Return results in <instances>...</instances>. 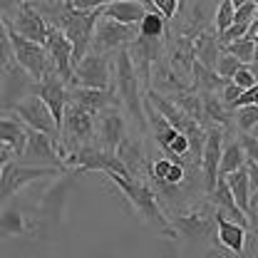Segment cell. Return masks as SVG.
<instances>
[{"label": "cell", "mask_w": 258, "mask_h": 258, "mask_svg": "<svg viewBox=\"0 0 258 258\" xmlns=\"http://www.w3.org/2000/svg\"><path fill=\"white\" fill-rule=\"evenodd\" d=\"M253 132H256V134H253V137H258V127H256V129H253Z\"/></svg>", "instance_id": "cell-48"}, {"label": "cell", "mask_w": 258, "mask_h": 258, "mask_svg": "<svg viewBox=\"0 0 258 258\" xmlns=\"http://www.w3.org/2000/svg\"><path fill=\"white\" fill-rule=\"evenodd\" d=\"M233 23H236V3H233V0H221V3L216 5V18H214V25H216L219 37H221L224 32L231 30Z\"/></svg>", "instance_id": "cell-33"}, {"label": "cell", "mask_w": 258, "mask_h": 258, "mask_svg": "<svg viewBox=\"0 0 258 258\" xmlns=\"http://www.w3.org/2000/svg\"><path fill=\"white\" fill-rule=\"evenodd\" d=\"M251 209H258V191H253V196H251Z\"/></svg>", "instance_id": "cell-47"}, {"label": "cell", "mask_w": 258, "mask_h": 258, "mask_svg": "<svg viewBox=\"0 0 258 258\" xmlns=\"http://www.w3.org/2000/svg\"><path fill=\"white\" fill-rule=\"evenodd\" d=\"M109 57L90 52L82 62L75 67V80L70 87H85V90H109Z\"/></svg>", "instance_id": "cell-12"}, {"label": "cell", "mask_w": 258, "mask_h": 258, "mask_svg": "<svg viewBox=\"0 0 258 258\" xmlns=\"http://www.w3.org/2000/svg\"><path fill=\"white\" fill-rule=\"evenodd\" d=\"M0 25H3V35H5L8 45H10L13 60L20 64L37 85H40L42 80H47L50 75H57L55 62L50 60V55H47V50H45L42 45H37V42H32L28 37H23L20 32H15L10 25H5V23H0Z\"/></svg>", "instance_id": "cell-2"}, {"label": "cell", "mask_w": 258, "mask_h": 258, "mask_svg": "<svg viewBox=\"0 0 258 258\" xmlns=\"http://www.w3.org/2000/svg\"><path fill=\"white\" fill-rule=\"evenodd\" d=\"M45 50H47L50 60L55 62L57 77L70 87L72 80H75V47H72V42L67 40V35L62 30L50 25V35H47Z\"/></svg>", "instance_id": "cell-10"}, {"label": "cell", "mask_w": 258, "mask_h": 258, "mask_svg": "<svg viewBox=\"0 0 258 258\" xmlns=\"http://www.w3.org/2000/svg\"><path fill=\"white\" fill-rule=\"evenodd\" d=\"M238 139H241V147L246 149L248 161H258V137H253V134H238Z\"/></svg>", "instance_id": "cell-39"}, {"label": "cell", "mask_w": 258, "mask_h": 258, "mask_svg": "<svg viewBox=\"0 0 258 258\" xmlns=\"http://www.w3.org/2000/svg\"><path fill=\"white\" fill-rule=\"evenodd\" d=\"M241 95H243V90H241V87H236L233 82H228L224 90H221V99H224L228 107H233V104L238 102V97H241Z\"/></svg>", "instance_id": "cell-41"}, {"label": "cell", "mask_w": 258, "mask_h": 258, "mask_svg": "<svg viewBox=\"0 0 258 258\" xmlns=\"http://www.w3.org/2000/svg\"><path fill=\"white\" fill-rule=\"evenodd\" d=\"M186 117H191L194 122H199V124H204V127L209 129V119H206V112H204V99L199 92H179V95H171L169 97Z\"/></svg>", "instance_id": "cell-27"}, {"label": "cell", "mask_w": 258, "mask_h": 258, "mask_svg": "<svg viewBox=\"0 0 258 258\" xmlns=\"http://www.w3.org/2000/svg\"><path fill=\"white\" fill-rule=\"evenodd\" d=\"M10 112H15L18 119H23L30 129L42 132V134L52 137L57 144H62V129H60V124L55 122V114L50 112V107H47L37 95H30V97H25V99H20Z\"/></svg>", "instance_id": "cell-6"}, {"label": "cell", "mask_w": 258, "mask_h": 258, "mask_svg": "<svg viewBox=\"0 0 258 258\" xmlns=\"http://www.w3.org/2000/svg\"><path fill=\"white\" fill-rule=\"evenodd\" d=\"M144 15H147V8H144V3H137V0H112L104 8V18L117 20L129 28L139 25L144 20Z\"/></svg>", "instance_id": "cell-21"}, {"label": "cell", "mask_w": 258, "mask_h": 258, "mask_svg": "<svg viewBox=\"0 0 258 258\" xmlns=\"http://www.w3.org/2000/svg\"><path fill=\"white\" fill-rule=\"evenodd\" d=\"M226 181H228V189L233 194V199H236V204H238V209L243 211V214H248L251 211V176H248V169H241V171H233V174H228L226 176Z\"/></svg>", "instance_id": "cell-25"}, {"label": "cell", "mask_w": 258, "mask_h": 258, "mask_svg": "<svg viewBox=\"0 0 258 258\" xmlns=\"http://www.w3.org/2000/svg\"><path fill=\"white\" fill-rule=\"evenodd\" d=\"M226 52H231L233 57H238L243 64H251L253 62V57H256V37L253 35H246V37H241V40H236V42H231V45H226L224 47Z\"/></svg>", "instance_id": "cell-32"}, {"label": "cell", "mask_w": 258, "mask_h": 258, "mask_svg": "<svg viewBox=\"0 0 258 258\" xmlns=\"http://www.w3.org/2000/svg\"><path fill=\"white\" fill-rule=\"evenodd\" d=\"M256 10H258L256 0L236 3V23H233V25H246V28H251L253 20H256Z\"/></svg>", "instance_id": "cell-36"}, {"label": "cell", "mask_w": 258, "mask_h": 258, "mask_svg": "<svg viewBox=\"0 0 258 258\" xmlns=\"http://www.w3.org/2000/svg\"><path fill=\"white\" fill-rule=\"evenodd\" d=\"M142 3H144V8H147V15H144V20L139 23V37L161 40V37H164V30H166V25H164L166 18L157 10V3H154V0H142Z\"/></svg>", "instance_id": "cell-29"}, {"label": "cell", "mask_w": 258, "mask_h": 258, "mask_svg": "<svg viewBox=\"0 0 258 258\" xmlns=\"http://www.w3.org/2000/svg\"><path fill=\"white\" fill-rule=\"evenodd\" d=\"M171 226H174L179 241H189V243L211 241V243H216V228H219L216 226V214L211 219L201 211H191V214H184V216L174 219Z\"/></svg>", "instance_id": "cell-9"}, {"label": "cell", "mask_w": 258, "mask_h": 258, "mask_svg": "<svg viewBox=\"0 0 258 258\" xmlns=\"http://www.w3.org/2000/svg\"><path fill=\"white\" fill-rule=\"evenodd\" d=\"M243 67V62L238 60V57H233L231 52H221V60H219V67H216V72H219V77L226 80V82H231L236 75H238V70Z\"/></svg>", "instance_id": "cell-35"}, {"label": "cell", "mask_w": 258, "mask_h": 258, "mask_svg": "<svg viewBox=\"0 0 258 258\" xmlns=\"http://www.w3.org/2000/svg\"><path fill=\"white\" fill-rule=\"evenodd\" d=\"M248 35H253V37L258 35V10H256V20H253V25H251V32H248Z\"/></svg>", "instance_id": "cell-46"}, {"label": "cell", "mask_w": 258, "mask_h": 258, "mask_svg": "<svg viewBox=\"0 0 258 258\" xmlns=\"http://www.w3.org/2000/svg\"><path fill=\"white\" fill-rule=\"evenodd\" d=\"M64 166L67 169H75L80 174H87V171H104V174H119V176H129V169L122 164V159L117 157V152H109L99 144H82L77 147L75 152L67 154L64 159Z\"/></svg>", "instance_id": "cell-4"}, {"label": "cell", "mask_w": 258, "mask_h": 258, "mask_svg": "<svg viewBox=\"0 0 258 258\" xmlns=\"http://www.w3.org/2000/svg\"><path fill=\"white\" fill-rule=\"evenodd\" d=\"M184 181V164L181 161H174L171 164V171H169V176H166V186H176V184H181Z\"/></svg>", "instance_id": "cell-42"}, {"label": "cell", "mask_w": 258, "mask_h": 258, "mask_svg": "<svg viewBox=\"0 0 258 258\" xmlns=\"http://www.w3.org/2000/svg\"><path fill=\"white\" fill-rule=\"evenodd\" d=\"M246 216H248V231L256 236V246H258V209H251Z\"/></svg>", "instance_id": "cell-43"}, {"label": "cell", "mask_w": 258, "mask_h": 258, "mask_svg": "<svg viewBox=\"0 0 258 258\" xmlns=\"http://www.w3.org/2000/svg\"><path fill=\"white\" fill-rule=\"evenodd\" d=\"M216 248H224V253H231V256H241L243 248H246V233L248 228L231 219H226L224 214L216 211Z\"/></svg>", "instance_id": "cell-17"}, {"label": "cell", "mask_w": 258, "mask_h": 258, "mask_svg": "<svg viewBox=\"0 0 258 258\" xmlns=\"http://www.w3.org/2000/svg\"><path fill=\"white\" fill-rule=\"evenodd\" d=\"M20 161L45 164V166L64 169V171H67L62 154H60V144H57L52 137H47V134H42V132H35V129H30V134H28V149H25V154H23Z\"/></svg>", "instance_id": "cell-13"}, {"label": "cell", "mask_w": 258, "mask_h": 258, "mask_svg": "<svg viewBox=\"0 0 258 258\" xmlns=\"http://www.w3.org/2000/svg\"><path fill=\"white\" fill-rule=\"evenodd\" d=\"M246 169H248V176H251V186L258 191V161H248Z\"/></svg>", "instance_id": "cell-44"}, {"label": "cell", "mask_w": 258, "mask_h": 258, "mask_svg": "<svg viewBox=\"0 0 258 258\" xmlns=\"http://www.w3.org/2000/svg\"><path fill=\"white\" fill-rule=\"evenodd\" d=\"M107 176H109V181H112L119 191L127 196V201L132 204V209H137L139 219H144L149 226H154L161 236H166V238H171V241H179L174 226H171V221L164 216V211L159 209L157 196H154V189H152L149 184H144V181H139V179L119 176V174H107Z\"/></svg>", "instance_id": "cell-1"}, {"label": "cell", "mask_w": 258, "mask_h": 258, "mask_svg": "<svg viewBox=\"0 0 258 258\" xmlns=\"http://www.w3.org/2000/svg\"><path fill=\"white\" fill-rule=\"evenodd\" d=\"M248 67H251V72H253V75L258 77V50H256V57H253V62L248 64Z\"/></svg>", "instance_id": "cell-45"}, {"label": "cell", "mask_w": 258, "mask_h": 258, "mask_svg": "<svg viewBox=\"0 0 258 258\" xmlns=\"http://www.w3.org/2000/svg\"><path fill=\"white\" fill-rule=\"evenodd\" d=\"M132 62L137 67V75L144 82V90H152V70L161 60V40H147V37H137V42L129 47Z\"/></svg>", "instance_id": "cell-14"}, {"label": "cell", "mask_w": 258, "mask_h": 258, "mask_svg": "<svg viewBox=\"0 0 258 258\" xmlns=\"http://www.w3.org/2000/svg\"><path fill=\"white\" fill-rule=\"evenodd\" d=\"M221 37L216 28H209L196 37V60L201 64H206L209 70H216L219 60H221Z\"/></svg>", "instance_id": "cell-22"}, {"label": "cell", "mask_w": 258, "mask_h": 258, "mask_svg": "<svg viewBox=\"0 0 258 258\" xmlns=\"http://www.w3.org/2000/svg\"><path fill=\"white\" fill-rule=\"evenodd\" d=\"M154 3H157V10L166 20H171L176 15V10H181V3L179 0H154Z\"/></svg>", "instance_id": "cell-40"}, {"label": "cell", "mask_w": 258, "mask_h": 258, "mask_svg": "<svg viewBox=\"0 0 258 258\" xmlns=\"http://www.w3.org/2000/svg\"><path fill=\"white\" fill-rule=\"evenodd\" d=\"M15 8H18L15 18L0 15V23L10 25L15 32H20L23 37H28V40H32V42H37V45L45 47L47 35H50V25H47V20L40 15V10L35 8V3H18Z\"/></svg>", "instance_id": "cell-7"}, {"label": "cell", "mask_w": 258, "mask_h": 258, "mask_svg": "<svg viewBox=\"0 0 258 258\" xmlns=\"http://www.w3.org/2000/svg\"><path fill=\"white\" fill-rule=\"evenodd\" d=\"M67 189H70V179H57V184L55 186H50L47 194L42 196V214L45 216H50L52 221H60V214H62L64 209V196H67Z\"/></svg>", "instance_id": "cell-26"}, {"label": "cell", "mask_w": 258, "mask_h": 258, "mask_svg": "<svg viewBox=\"0 0 258 258\" xmlns=\"http://www.w3.org/2000/svg\"><path fill=\"white\" fill-rule=\"evenodd\" d=\"M139 37V30L122 25L117 20H109V18H102L97 23L95 30V40H92V52L95 55H107L112 50H124L127 45H134Z\"/></svg>", "instance_id": "cell-8"}, {"label": "cell", "mask_w": 258, "mask_h": 258, "mask_svg": "<svg viewBox=\"0 0 258 258\" xmlns=\"http://www.w3.org/2000/svg\"><path fill=\"white\" fill-rule=\"evenodd\" d=\"M256 47H258V35H256Z\"/></svg>", "instance_id": "cell-49"}, {"label": "cell", "mask_w": 258, "mask_h": 258, "mask_svg": "<svg viewBox=\"0 0 258 258\" xmlns=\"http://www.w3.org/2000/svg\"><path fill=\"white\" fill-rule=\"evenodd\" d=\"M233 122H236L238 134H251V132L258 127V107L256 104H251V107H241V109H236Z\"/></svg>", "instance_id": "cell-34"}, {"label": "cell", "mask_w": 258, "mask_h": 258, "mask_svg": "<svg viewBox=\"0 0 258 258\" xmlns=\"http://www.w3.org/2000/svg\"><path fill=\"white\" fill-rule=\"evenodd\" d=\"M64 169H52V166H20V164H8L3 166V176H0V201L3 206H8V201L18 191H23L25 186H30L32 181L40 179H60Z\"/></svg>", "instance_id": "cell-5"}, {"label": "cell", "mask_w": 258, "mask_h": 258, "mask_svg": "<svg viewBox=\"0 0 258 258\" xmlns=\"http://www.w3.org/2000/svg\"><path fill=\"white\" fill-rule=\"evenodd\" d=\"M117 157L122 159V164L129 169V174L137 179V169L144 164V149H142V142L137 137H124V142L119 144L117 149Z\"/></svg>", "instance_id": "cell-30"}, {"label": "cell", "mask_w": 258, "mask_h": 258, "mask_svg": "<svg viewBox=\"0 0 258 258\" xmlns=\"http://www.w3.org/2000/svg\"><path fill=\"white\" fill-rule=\"evenodd\" d=\"M224 139H226L224 127L206 129L201 166H204V184H206V191L209 194L216 189V184H219V179H221L219 169H221V157H224Z\"/></svg>", "instance_id": "cell-11"}, {"label": "cell", "mask_w": 258, "mask_h": 258, "mask_svg": "<svg viewBox=\"0 0 258 258\" xmlns=\"http://www.w3.org/2000/svg\"><path fill=\"white\" fill-rule=\"evenodd\" d=\"M114 77H117V90H119V99L132 114V119L142 129H149L147 124V112H144V97L139 95V75L137 67L132 62L129 50H119L114 57Z\"/></svg>", "instance_id": "cell-3"}, {"label": "cell", "mask_w": 258, "mask_h": 258, "mask_svg": "<svg viewBox=\"0 0 258 258\" xmlns=\"http://www.w3.org/2000/svg\"><path fill=\"white\" fill-rule=\"evenodd\" d=\"M226 85V80L219 77V72L216 70H209L206 64H201L199 60L194 62V70H191V90L194 92H199V95H206V92H221Z\"/></svg>", "instance_id": "cell-24"}, {"label": "cell", "mask_w": 258, "mask_h": 258, "mask_svg": "<svg viewBox=\"0 0 258 258\" xmlns=\"http://www.w3.org/2000/svg\"><path fill=\"white\" fill-rule=\"evenodd\" d=\"M209 201L219 209V214H224L226 219H231V221H236V224H241V226H246V228H248V216L238 209V204H236L233 194H231V189H228L226 176H221V179H219L216 189L209 194Z\"/></svg>", "instance_id": "cell-19"}, {"label": "cell", "mask_w": 258, "mask_h": 258, "mask_svg": "<svg viewBox=\"0 0 258 258\" xmlns=\"http://www.w3.org/2000/svg\"><path fill=\"white\" fill-rule=\"evenodd\" d=\"M231 82H233L236 87H241V90L246 92V90L256 87V85H258V77L253 75V72H251V67H248V64H243V67L238 70V75H236V77H233Z\"/></svg>", "instance_id": "cell-37"}, {"label": "cell", "mask_w": 258, "mask_h": 258, "mask_svg": "<svg viewBox=\"0 0 258 258\" xmlns=\"http://www.w3.org/2000/svg\"><path fill=\"white\" fill-rule=\"evenodd\" d=\"M28 224H25V216L20 209H13V206H5L3 209V216H0V233L5 238H13V236H25Z\"/></svg>", "instance_id": "cell-31"}, {"label": "cell", "mask_w": 258, "mask_h": 258, "mask_svg": "<svg viewBox=\"0 0 258 258\" xmlns=\"http://www.w3.org/2000/svg\"><path fill=\"white\" fill-rule=\"evenodd\" d=\"M28 134H30V127L23 122V119H13L10 114H5L0 119V139L3 144H8L18 159H23L25 149H28Z\"/></svg>", "instance_id": "cell-20"}, {"label": "cell", "mask_w": 258, "mask_h": 258, "mask_svg": "<svg viewBox=\"0 0 258 258\" xmlns=\"http://www.w3.org/2000/svg\"><path fill=\"white\" fill-rule=\"evenodd\" d=\"M124 117L117 112V109H107L99 114V139H102V147L109 149V152H117L119 144L124 142Z\"/></svg>", "instance_id": "cell-18"}, {"label": "cell", "mask_w": 258, "mask_h": 258, "mask_svg": "<svg viewBox=\"0 0 258 258\" xmlns=\"http://www.w3.org/2000/svg\"><path fill=\"white\" fill-rule=\"evenodd\" d=\"M201 99H204V112H206V119H209L211 127L231 129L236 124V122H233V117H236L233 109H231L216 92H206V95H201Z\"/></svg>", "instance_id": "cell-23"}, {"label": "cell", "mask_w": 258, "mask_h": 258, "mask_svg": "<svg viewBox=\"0 0 258 258\" xmlns=\"http://www.w3.org/2000/svg\"><path fill=\"white\" fill-rule=\"evenodd\" d=\"M256 248H258V246H256Z\"/></svg>", "instance_id": "cell-50"}, {"label": "cell", "mask_w": 258, "mask_h": 258, "mask_svg": "<svg viewBox=\"0 0 258 258\" xmlns=\"http://www.w3.org/2000/svg\"><path fill=\"white\" fill-rule=\"evenodd\" d=\"M189 149H191V139L186 137V134H179L174 142H171V147L166 149V154H171V157H186L189 154Z\"/></svg>", "instance_id": "cell-38"}, {"label": "cell", "mask_w": 258, "mask_h": 258, "mask_svg": "<svg viewBox=\"0 0 258 258\" xmlns=\"http://www.w3.org/2000/svg\"><path fill=\"white\" fill-rule=\"evenodd\" d=\"M246 164H248V157H246V149L241 147V139H228V142H224V157H221L219 174L228 176L233 171L246 169Z\"/></svg>", "instance_id": "cell-28"}, {"label": "cell", "mask_w": 258, "mask_h": 258, "mask_svg": "<svg viewBox=\"0 0 258 258\" xmlns=\"http://www.w3.org/2000/svg\"><path fill=\"white\" fill-rule=\"evenodd\" d=\"M70 102L87 109L92 117H99L107 109H117L119 107V92L114 90H85V87H70Z\"/></svg>", "instance_id": "cell-15"}, {"label": "cell", "mask_w": 258, "mask_h": 258, "mask_svg": "<svg viewBox=\"0 0 258 258\" xmlns=\"http://www.w3.org/2000/svg\"><path fill=\"white\" fill-rule=\"evenodd\" d=\"M35 95L40 97L47 107H50V112L55 114V122L60 124L62 129V122H64V109H67V104H70V87L64 85L62 80L57 77V75H50L47 80H42L40 85H37V90H35Z\"/></svg>", "instance_id": "cell-16"}]
</instances>
